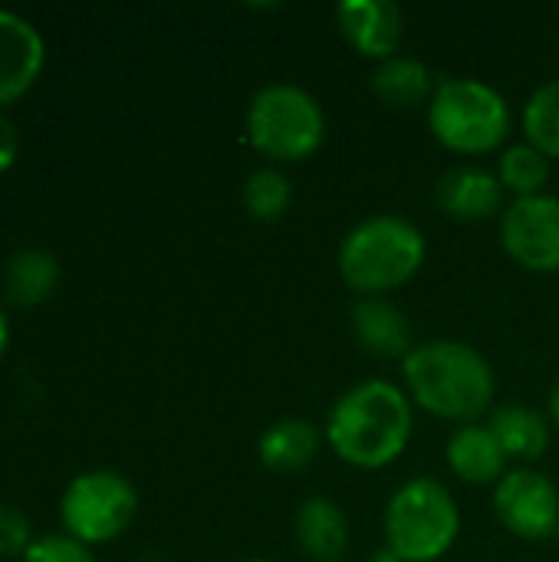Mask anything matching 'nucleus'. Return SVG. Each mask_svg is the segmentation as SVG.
<instances>
[{
  "instance_id": "f257e3e1",
  "label": "nucleus",
  "mask_w": 559,
  "mask_h": 562,
  "mask_svg": "<svg viewBox=\"0 0 559 562\" xmlns=\"http://www.w3.org/2000/svg\"><path fill=\"white\" fill-rule=\"evenodd\" d=\"M415 415L405 389L369 379L353 385L326 418V441L339 461L359 471H382L412 441Z\"/></svg>"
},
{
  "instance_id": "f03ea898",
  "label": "nucleus",
  "mask_w": 559,
  "mask_h": 562,
  "mask_svg": "<svg viewBox=\"0 0 559 562\" xmlns=\"http://www.w3.org/2000/svg\"><path fill=\"white\" fill-rule=\"evenodd\" d=\"M402 379L412 405L461 425H474L491 408L497 392L491 362L474 346L458 339H432L415 346L402 362Z\"/></svg>"
},
{
  "instance_id": "7ed1b4c3",
  "label": "nucleus",
  "mask_w": 559,
  "mask_h": 562,
  "mask_svg": "<svg viewBox=\"0 0 559 562\" xmlns=\"http://www.w3.org/2000/svg\"><path fill=\"white\" fill-rule=\"evenodd\" d=\"M422 231L395 214H379L356 224L339 247V277L362 300H385L405 286L425 263Z\"/></svg>"
},
{
  "instance_id": "20e7f679",
  "label": "nucleus",
  "mask_w": 559,
  "mask_h": 562,
  "mask_svg": "<svg viewBox=\"0 0 559 562\" xmlns=\"http://www.w3.org/2000/svg\"><path fill=\"white\" fill-rule=\"evenodd\" d=\"M428 128L455 155H491L511 135V105L484 79H441L428 102Z\"/></svg>"
},
{
  "instance_id": "39448f33",
  "label": "nucleus",
  "mask_w": 559,
  "mask_h": 562,
  "mask_svg": "<svg viewBox=\"0 0 559 562\" xmlns=\"http://www.w3.org/2000/svg\"><path fill=\"white\" fill-rule=\"evenodd\" d=\"M461 533V510L435 477L402 484L385 507V547L399 562H438Z\"/></svg>"
},
{
  "instance_id": "423d86ee",
  "label": "nucleus",
  "mask_w": 559,
  "mask_h": 562,
  "mask_svg": "<svg viewBox=\"0 0 559 562\" xmlns=\"http://www.w3.org/2000/svg\"><path fill=\"white\" fill-rule=\"evenodd\" d=\"M326 138L323 105L300 86H264L247 105V142L273 161H306Z\"/></svg>"
},
{
  "instance_id": "0eeeda50",
  "label": "nucleus",
  "mask_w": 559,
  "mask_h": 562,
  "mask_svg": "<svg viewBox=\"0 0 559 562\" xmlns=\"http://www.w3.org/2000/svg\"><path fill=\"white\" fill-rule=\"evenodd\" d=\"M138 514V494L119 471H86L69 481L59 501V520L66 537L82 547L112 543Z\"/></svg>"
},
{
  "instance_id": "6e6552de",
  "label": "nucleus",
  "mask_w": 559,
  "mask_h": 562,
  "mask_svg": "<svg viewBox=\"0 0 559 562\" xmlns=\"http://www.w3.org/2000/svg\"><path fill=\"white\" fill-rule=\"evenodd\" d=\"M494 514L507 533L530 543L547 540L559 533L557 484L534 468L507 471L494 487Z\"/></svg>"
},
{
  "instance_id": "1a4fd4ad",
  "label": "nucleus",
  "mask_w": 559,
  "mask_h": 562,
  "mask_svg": "<svg viewBox=\"0 0 559 562\" xmlns=\"http://www.w3.org/2000/svg\"><path fill=\"white\" fill-rule=\"evenodd\" d=\"M504 250L534 273L559 270V198L534 194L517 198L501 221Z\"/></svg>"
},
{
  "instance_id": "9d476101",
  "label": "nucleus",
  "mask_w": 559,
  "mask_h": 562,
  "mask_svg": "<svg viewBox=\"0 0 559 562\" xmlns=\"http://www.w3.org/2000/svg\"><path fill=\"white\" fill-rule=\"evenodd\" d=\"M43 63L46 43L40 30L26 16L0 10V112L33 89Z\"/></svg>"
},
{
  "instance_id": "9b49d317",
  "label": "nucleus",
  "mask_w": 559,
  "mask_h": 562,
  "mask_svg": "<svg viewBox=\"0 0 559 562\" xmlns=\"http://www.w3.org/2000/svg\"><path fill=\"white\" fill-rule=\"evenodd\" d=\"M336 23L359 56L379 63L399 56L395 49L405 33V16L392 0H343L336 7Z\"/></svg>"
},
{
  "instance_id": "f8f14e48",
  "label": "nucleus",
  "mask_w": 559,
  "mask_h": 562,
  "mask_svg": "<svg viewBox=\"0 0 559 562\" xmlns=\"http://www.w3.org/2000/svg\"><path fill=\"white\" fill-rule=\"evenodd\" d=\"M353 336L362 352L376 359H409L415 349L409 316L389 300H359L353 306Z\"/></svg>"
},
{
  "instance_id": "ddd939ff",
  "label": "nucleus",
  "mask_w": 559,
  "mask_h": 562,
  "mask_svg": "<svg viewBox=\"0 0 559 562\" xmlns=\"http://www.w3.org/2000/svg\"><path fill=\"white\" fill-rule=\"evenodd\" d=\"M504 204V184L497 175L461 165L438 181V207L455 221H488Z\"/></svg>"
},
{
  "instance_id": "4468645a",
  "label": "nucleus",
  "mask_w": 559,
  "mask_h": 562,
  "mask_svg": "<svg viewBox=\"0 0 559 562\" xmlns=\"http://www.w3.org/2000/svg\"><path fill=\"white\" fill-rule=\"evenodd\" d=\"M300 550L316 562H339L349 547V517L333 497H306L293 517Z\"/></svg>"
},
{
  "instance_id": "2eb2a0df",
  "label": "nucleus",
  "mask_w": 559,
  "mask_h": 562,
  "mask_svg": "<svg viewBox=\"0 0 559 562\" xmlns=\"http://www.w3.org/2000/svg\"><path fill=\"white\" fill-rule=\"evenodd\" d=\"M445 458L465 484H501V477L507 474V461H511L501 441L494 438L491 425H478V422L461 425L448 438Z\"/></svg>"
},
{
  "instance_id": "dca6fc26",
  "label": "nucleus",
  "mask_w": 559,
  "mask_h": 562,
  "mask_svg": "<svg viewBox=\"0 0 559 562\" xmlns=\"http://www.w3.org/2000/svg\"><path fill=\"white\" fill-rule=\"evenodd\" d=\"M316 451H320V428L310 418H280L257 441V458L273 474H297L310 468Z\"/></svg>"
},
{
  "instance_id": "f3484780",
  "label": "nucleus",
  "mask_w": 559,
  "mask_h": 562,
  "mask_svg": "<svg viewBox=\"0 0 559 562\" xmlns=\"http://www.w3.org/2000/svg\"><path fill=\"white\" fill-rule=\"evenodd\" d=\"M59 286V260L43 247L16 250L3 267V296L13 306H40Z\"/></svg>"
},
{
  "instance_id": "a211bd4d",
  "label": "nucleus",
  "mask_w": 559,
  "mask_h": 562,
  "mask_svg": "<svg viewBox=\"0 0 559 562\" xmlns=\"http://www.w3.org/2000/svg\"><path fill=\"white\" fill-rule=\"evenodd\" d=\"M438 82L432 69L415 56H392L379 63L372 76V92L389 109H418L422 102H432Z\"/></svg>"
},
{
  "instance_id": "6ab92c4d",
  "label": "nucleus",
  "mask_w": 559,
  "mask_h": 562,
  "mask_svg": "<svg viewBox=\"0 0 559 562\" xmlns=\"http://www.w3.org/2000/svg\"><path fill=\"white\" fill-rule=\"evenodd\" d=\"M491 431L514 461H537L550 448V418L527 405H504L491 415Z\"/></svg>"
},
{
  "instance_id": "aec40b11",
  "label": "nucleus",
  "mask_w": 559,
  "mask_h": 562,
  "mask_svg": "<svg viewBox=\"0 0 559 562\" xmlns=\"http://www.w3.org/2000/svg\"><path fill=\"white\" fill-rule=\"evenodd\" d=\"M497 181L504 184V191H511L517 198L544 194V188L550 181V158L540 148H534L530 142L511 145L497 158Z\"/></svg>"
},
{
  "instance_id": "412c9836",
  "label": "nucleus",
  "mask_w": 559,
  "mask_h": 562,
  "mask_svg": "<svg viewBox=\"0 0 559 562\" xmlns=\"http://www.w3.org/2000/svg\"><path fill=\"white\" fill-rule=\"evenodd\" d=\"M293 201L290 178L280 168H257L244 184V207L254 221H280Z\"/></svg>"
},
{
  "instance_id": "4be33fe9",
  "label": "nucleus",
  "mask_w": 559,
  "mask_h": 562,
  "mask_svg": "<svg viewBox=\"0 0 559 562\" xmlns=\"http://www.w3.org/2000/svg\"><path fill=\"white\" fill-rule=\"evenodd\" d=\"M524 132L547 158H559V79L540 86L524 105Z\"/></svg>"
},
{
  "instance_id": "5701e85b",
  "label": "nucleus",
  "mask_w": 559,
  "mask_h": 562,
  "mask_svg": "<svg viewBox=\"0 0 559 562\" xmlns=\"http://www.w3.org/2000/svg\"><path fill=\"white\" fill-rule=\"evenodd\" d=\"M20 562H96V557L89 553V547H82L72 537L59 533V537L33 540V547L23 553Z\"/></svg>"
},
{
  "instance_id": "b1692460",
  "label": "nucleus",
  "mask_w": 559,
  "mask_h": 562,
  "mask_svg": "<svg viewBox=\"0 0 559 562\" xmlns=\"http://www.w3.org/2000/svg\"><path fill=\"white\" fill-rule=\"evenodd\" d=\"M33 547V530L23 510L0 501V557H20Z\"/></svg>"
},
{
  "instance_id": "393cba45",
  "label": "nucleus",
  "mask_w": 559,
  "mask_h": 562,
  "mask_svg": "<svg viewBox=\"0 0 559 562\" xmlns=\"http://www.w3.org/2000/svg\"><path fill=\"white\" fill-rule=\"evenodd\" d=\"M16 155H20V132H16V125L10 122V115L0 112V175H3L7 168H13Z\"/></svg>"
},
{
  "instance_id": "a878e982",
  "label": "nucleus",
  "mask_w": 559,
  "mask_h": 562,
  "mask_svg": "<svg viewBox=\"0 0 559 562\" xmlns=\"http://www.w3.org/2000/svg\"><path fill=\"white\" fill-rule=\"evenodd\" d=\"M7 342H10V323H7V316H3V310H0V359H3V352H7Z\"/></svg>"
},
{
  "instance_id": "bb28decb",
  "label": "nucleus",
  "mask_w": 559,
  "mask_h": 562,
  "mask_svg": "<svg viewBox=\"0 0 559 562\" xmlns=\"http://www.w3.org/2000/svg\"><path fill=\"white\" fill-rule=\"evenodd\" d=\"M550 422L559 428V382L554 385V392H550Z\"/></svg>"
},
{
  "instance_id": "cd10ccee",
  "label": "nucleus",
  "mask_w": 559,
  "mask_h": 562,
  "mask_svg": "<svg viewBox=\"0 0 559 562\" xmlns=\"http://www.w3.org/2000/svg\"><path fill=\"white\" fill-rule=\"evenodd\" d=\"M372 562H399V557H395V553H392L389 547H382V550L376 553V560H372Z\"/></svg>"
},
{
  "instance_id": "c85d7f7f",
  "label": "nucleus",
  "mask_w": 559,
  "mask_h": 562,
  "mask_svg": "<svg viewBox=\"0 0 559 562\" xmlns=\"http://www.w3.org/2000/svg\"><path fill=\"white\" fill-rule=\"evenodd\" d=\"M247 562H270V560H247Z\"/></svg>"
},
{
  "instance_id": "c756f323",
  "label": "nucleus",
  "mask_w": 559,
  "mask_h": 562,
  "mask_svg": "<svg viewBox=\"0 0 559 562\" xmlns=\"http://www.w3.org/2000/svg\"><path fill=\"white\" fill-rule=\"evenodd\" d=\"M339 562H343V560H339Z\"/></svg>"
}]
</instances>
